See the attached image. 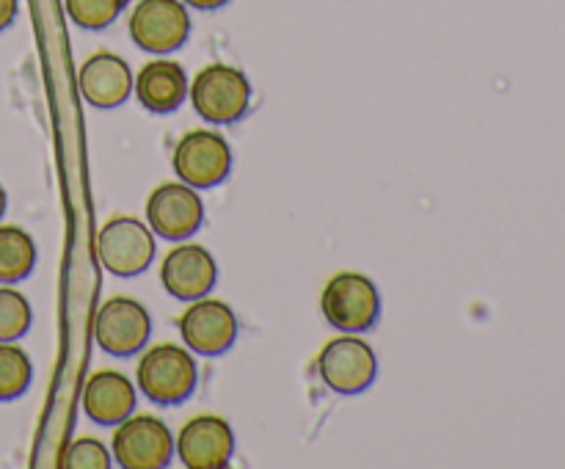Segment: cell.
Here are the masks:
<instances>
[{"label":"cell","mask_w":565,"mask_h":469,"mask_svg":"<svg viewBox=\"0 0 565 469\" xmlns=\"http://www.w3.org/2000/svg\"><path fill=\"white\" fill-rule=\"evenodd\" d=\"M188 97L207 125H232L241 121L252 105V83L237 66L210 64L196 72L188 86Z\"/></svg>","instance_id":"1"},{"label":"cell","mask_w":565,"mask_h":469,"mask_svg":"<svg viewBox=\"0 0 565 469\" xmlns=\"http://www.w3.org/2000/svg\"><path fill=\"white\" fill-rule=\"evenodd\" d=\"M138 390L160 406H174L188 401L196 390V359L191 351L171 342L149 348L136 367Z\"/></svg>","instance_id":"2"},{"label":"cell","mask_w":565,"mask_h":469,"mask_svg":"<svg viewBox=\"0 0 565 469\" xmlns=\"http://www.w3.org/2000/svg\"><path fill=\"white\" fill-rule=\"evenodd\" d=\"M320 309L334 329L345 334L373 329L381 315V296L373 279L356 270H342L331 276L320 296Z\"/></svg>","instance_id":"3"},{"label":"cell","mask_w":565,"mask_h":469,"mask_svg":"<svg viewBox=\"0 0 565 469\" xmlns=\"http://www.w3.org/2000/svg\"><path fill=\"white\" fill-rule=\"evenodd\" d=\"M97 257L108 274L132 279L154 259V232L132 215H116L99 230Z\"/></svg>","instance_id":"4"},{"label":"cell","mask_w":565,"mask_h":469,"mask_svg":"<svg viewBox=\"0 0 565 469\" xmlns=\"http://www.w3.org/2000/svg\"><path fill=\"white\" fill-rule=\"evenodd\" d=\"M114 458L125 469H163L174 456V436L163 419L152 414L125 417L114 430Z\"/></svg>","instance_id":"5"},{"label":"cell","mask_w":565,"mask_h":469,"mask_svg":"<svg viewBox=\"0 0 565 469\" xmlns=\"http://www.w3.org/2000/svg\"><path fill=\"white\" fill-rule=\"evenodd\" d=\"M130 36L147 53H174L191 36L188 6L182 0H138L130 14Z\"/></svg>","instance_id":"6"},{"label":"cell","mask_w":565,"mask_h":469,"mask_svg":"<svg viewBox=\"0 0 565 469\" xmlns=\"http://www.w3.org/2000/svg\"><path fill=\"white\" fill-rule=\"evenodd\" d=\"M174 171L185 185L204 191L230 177L232 149L226 138L215 130H191L177 141Z\"/></svg>","instance_id":"7"},{"label":"cell","mask_w":565,"mask_h":469,"mask_svg":"<svg viewBox=\"0 0 565 469\" xmlns=\"http://www.w3.org/2000/svg\"><path fill=\"white\" fill-rule=\"evenodd\" d=\"M318 373L329 390L340 395H359L373 386L379 362L367 342L353 334H342L323 345L318 356Z\"/></svg>","instance_id":"8"},{"label":"cell","mask_w":565,"mask_h":469,"mask_svg":"<svg viewBox=\"0 0 565 469\" xmlns=\"http://www.w3.org/2000/svg\"><path fill=\"white\" fill-rule=\"evenodd\" d=\"M152 334V318L147 307L136 298L114 296L97 309L94 318V340L105 353L132 356L141 351Z\"/></svg>","instance_id":"9"},{"label":"cell","mask_w":565,"mask_h":469,"mask_svg":"<svg viewBox=\"0 0 565 469\" xmlns=\"http://www.w3.org/2000/svg\"><path fill=\"white\" fill-rule=\"evenodd\" d=\"M149 230L166 241H188L204 221V204L196 188L185 182H163L147 199Z\"/></svg>","instance_id":"10"},{"label":"cell","mask_w":565,"mask_h":469,"mask_svg":"<svg viewBox=\"0 0 565 469\" xmlns=\"http://www.w3.org/2000/svg\"><path fill=\"white\" fill-rule=\"evenodd\" d=\"M180 334L193 353L218 356V353L230 351L237 340L235 309L218 298H196L182 312Z\"/></svg>","instance_id":"11"},{"label":"cell","mask_w":565,"mask_h":469,"mask_svg":"<svg viewBox=\"0 0 565 469\" xmlns=\"http://www.w3.org/2000/svg\"><path fill=\"white\" fill-rule=\"evenodd\" d=\"M174 450L188 469H221L235 456V434L224 417L199 414L182 425Z\"/></svg>","instance_id":"12"},{"label":"cell","mask_w":565,"mask_h":469,"mask_svg":"<svg viewBox=\"0 0 565 469\" xmlns=\"http://www.w3.org/2000/svg\"><path fill=\"white\" fill-rule=\"evenodd\" d=\"M160 281L166 292L177 301H196V298L210 296V290L218 281V265L215 257L199 243H182L166 254L160 265Z\"/></svg>","instance_id":"13"},{"label":"cell","mask_w":565,"mask_h":469,"mask_svg":"<svg viewBox=\"0 0 565 469\" xmlns=\"http://www.w3.org/2000/svg\"><path fill=\"white\" fill-rule=\"evenodd\" d=\"M132 83L130 64L116 53H94L77 75L81 94L94 108H119L130 97Z\"/></svg>","instance_id":"14"},{"label":"cell","mask_w":565,"mask_h":469,"mask_svg":"<svg viewBox=\"0 0 565 469\" xmlns=\"http://www.w3.org/2000/svg\"><path fill=\"white\" fill-rule=\"evenodd\" d=\"M136 408V386L119 370H97L83 390V412L99 425H119Z\"/></svg>","instance_id":"15"},{"label":"cell","mask_w":565,"mask_h":469,"mask_svg":"<svg viewBox=\"0 0 565 469\" xmlns=\"http://www.w3.org/2000/svg\"><path fill=\"white\" fill-rule=\"evenodd\" d=\"M188 75L177 61L171 58H154L138 72L136 83V97L152 114H171L180 108L188 97Z\"/></svg>","instance_id":"16"},{"label":"cell","mask_w":565,"mask_h":469,"mask_svg":"<svg viewBox=\"0 0 565 469\" xmlns=\"http://www.w3.org/2000/svg\"><path fill=\"white\" fill-rule=\"evenodd\" d=\"M36 268V243L20 226H0V285H14Z\"/></svg>","instance_id":"17"},{"label":"cell","mask_w":565,"mask_h":469,"mask_svg":"<svg viewBox=\"0 0 565 469\" xmlns=\"http://www.w3.org/2000/svg\"><path fill=\"white\" fill-rule=\"evenodd\" d=\"M31 356L14 342H0V401H14L31 386Z\"/></svg>","instance_id":"18"},{"label":"cell","mask_w":565,"mask_h":469,"mask_svg":"<svg viewBox=\"0 0 565 469\" xmlns=\"http://www.w3.org/2000/svg\"><path fill=\"white\" fill-rule=\"evenodd\" d=\"M31 303L22 292L0 287V342H17L31 329Z\"/></svg>","instance_id":"19"},{"label":"cell","mask_w":565,"mask_h":469,"mask_svg":"<svg viewBox=\"0 0 565 469\" xmlns=\"http://www.w3.org/2000/svg\"><path fill=\"white\" fill-rule=\"evenodd\" d=\"M66 14L86 31H103L125 11L127 0H64Z\"/></svg>","instance_id":"20"},{"label":"cell","mask_w":565,"mask_h":469,"mask_svg":"<svg viewBox=\"0 0 565 469\" xmlns=\"http://www.w3.org/2000/svg\"><path fill=\"white\" fill-rule=\"evenodd\" d=\"M64 463L70 469H108L110 467V452L108 447L99 439H92V436H83V439H75L66 450Z\"/></svg>","instance_id":"21"},{"label":"cell","mask_w":565,"mask_h":469,"mask_svg":"<svg viewBox=\"0 0 565 469\" xmlns=\"http://www.w3.org/2000/svg\"><path fill=\"white\" fill-rule=\"evenodd\" d=\"M17 9H20V0H0V31H6L14 22Z\"/></svg>","instance_id":"22"},{"label":"cell","mask_w":565,"mask_h":469,"mask_svg":"<svg viewBox=\"0 0 565 469\" xmlns=\"http://www.w3.org/2000/svg\"><path fill=\"white\" fill-rule=\"evenodd\" d=\"M185 6H193V9L199 11H213V9H221V6H226L230 0H182Z\"/></svg>","instance_id":"23"},{"label":"cell","mask_w":565,"mask_h":469,"mask_svg":"<svg viewBox=\"0 0 565 469\" xmlns=\"http://www.w3.org/2000/svg\"><path fill=\"white\" fill-rule=\"evenodd\" d=\"M3 213H6V191L3 185H0V218H3Z\"/></svg>","instance_id":"24"}]
</instances>
